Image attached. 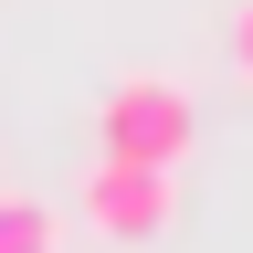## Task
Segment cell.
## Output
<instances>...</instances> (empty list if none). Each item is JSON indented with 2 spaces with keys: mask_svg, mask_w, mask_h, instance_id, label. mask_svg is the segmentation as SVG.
<instances>
[{
  "mask_svg": "<svg viewBox=\"0 0 253 253\" xmlns=\"http://www.w3.org/2000/svg\"><path fill=\"white\" fill-rule=\"evenodd\" d=\"M201 148V106H190L179 74H116L106 106H95V158H126V169H179Z\"/></svg>",
  "mask_w": 253,
  "mask_h": 253,
  "instance_id": "obj_1",
  "label": "cell"
},
{
  "mask_svg": "<svg viewBox=\"0 0 253 253\" xmlns=\"http://www.w3.org/2000/svg\"><path fill=\"white\" fill-rule=\"evenodd\" d=\"M0 253H63V211L32 190H0Z\"/></svg>",
  "mask_w": 253,
  "mask_h": 253,
  "instance_id": "obj_3",
  "label": "cell"
},
{
  "mask_svg": "<svg viewBox=\"0 0 253 253\" xmlns=\"http://www.w3.org/2000/svg\"><path fill=\"white\" fill-rule=\"evenodd\" d=\"M74 211H84V232H106V243H158L179 221V169H126V158H95L84 190H74Z\"/></svg>",
  "mask_w": 253,
  "mask_h": 253,
  "instance_id": "obj_2",
  "label": "cell"
},
{
  "mask_svg": "<svg viewBox=\"0 0 253 253\" xmlns=\"http://www.w3.org/2000/svg\"><path fill=\"white\" fill-rule=\"evenodd\" d=\"M232 63H243V84H253V0L232 11Z\"/></svg>",
  "mask_w": 253,
  "mask_h": 253,
  "instance_id": "obj_4",
  "label": "cell"
}]
</instances>
